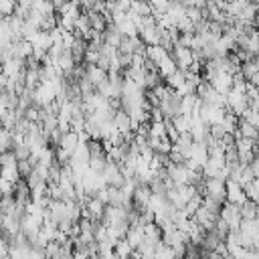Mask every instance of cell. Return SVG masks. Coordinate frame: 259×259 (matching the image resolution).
I'll return each instance as SVG.
<instances>
[{
  "instance_id": "cell-13",
  "label": "cell",
  "mask_w": 259,
  "mask_h": 259,
  "mask_svg": "<svg viewBox=\"0 0 259 259\" xmlns=\"http://www.w3.org/2000/svg\"><path fill=\"white\" fill-rule=\"evenodd\" d=\"M121 38H123V36L119 34V30H117L113 24H107V28L103 30V45L117 49V47H119V42H121Z\"/></svg>"
},
{
  "instance_id": "cell-12",
  "label": "cell",
  "mask_w": 259,
  "mask_h": 259,
  "mask_svg": "<svg viewBox=\"0 0 259 259\" xmlns=\"http://www.w3.org/2000/svg\"><path fill=\"white\" fill-rule=\"evenodd\" d=\"M235 136H241V138H247V140H253V142L259 140L257 127L251 125V123L245 121V119H239V125H237V134H235ZM235 136H233V138H235Z\"/></svg>"
},
{
  "instance_id": "cell-14",
  "label": "cell",
  "mask_w": 259,
  "mask_h": 259,
  "mask_svg": "<svg viewBox=\"0 0 259 259\" xmlns=\"http://www.w3.org/2000/svg\"><path fill=\"white\" fill-rule=\"evenodd\" d=\"M77 146H79V136H77L75 132H67V134H63V136H61V142H59V148H63L65 152H69V154H73Z\"/></svg>"
},
{
  "instance_id": "cell-19",
  "label": "cell",
  "mask_w": 259,
  "mask_h": 259,
  "mask_svg": "<svg viewBox=\"0 0 259 259\" xmlns=\"http://www.w3.org/2000/svg\"><path fill=\"white\" fill-rule=\"evenodd\" d=\"M239 212H241V219H243V221L257 219V202H253V200H245V202L239 206Z\"/></svg>"
},
{
  "instance_id": "cell-4",
  "label": "cell",
  "mask_w": 259,
  "mask_h": 259,
  "mask_svg": "<svg viewBox=\"0 0 259 259\" xmlns=\"http://www.w3.org/2000/svg\"><path fill=\"white\" fill-rule=\"evenodd\" d=\"M225 113H227V109L217 107V105H204V103H202V107H200V119H202V123H206L208 127H210V125H219V123L223 121Z\"/></svg>"
},
{
  "instance_id": "cell-24",
  "label": "cell",
  "mask_w": 259,
  "mask_h": 259,
  "mask_svg": "<svg viewBox=\"0 0 259 259\" xmlns=\"http://www.w3.org/2000/svg\"><path fill=\"white\" fill-rule=\"evenodd\" d=\"M130 10L138 16H152V8H150V2H132L130 4Z\"/></svg>"
},
{
  "instance_id": "cell-20",
  "label": "cell",
  "mask_w": 259,
  "mask_h": 259,
  "mask_svg": "<svg viewBox=\"0 0 259 259\" xmlns=\"http://www.w3.org/2000/svg\"><path fill=\"white\" fill-rule=\"evenodd\" d=\"M32 12H36L40 16H51V14H55V8H53V2L32 0Z\"/></svg>"
},
{
  "instance_id": "cell-28",
  "label": "cell",
  "mask_w": 259,
  "mask_h": 259,
  "mask_svg": "<svg viewBox=\"0 0 259 259\" xmlns=\"http://www.w3.org/2000/svg\"><path fill=\"white\" fill-rule=\"evenodd\" d=\"M249 166H251V170H253V176H255V178H259V158H255Z\"/></svg>"
},
{
  "instance_id": "cell-7",
  "label": "cell",
  "mask_w": 259,
  "mask_h": 259,
  "mask_svg": "<svg viewBox=\"0 0 259 259\" xmlns=\"http://www.w3.org/2000/svg\"><path fill=\"white\" fill-rule=\"evenodd\" d=\"M156 69H158V75H160V79H168L172 73H176L178 71V67H176V63H174V59H172V55L168 53L158 65H156Z\"/></svg>"
},
{
  "instance_id": "cell-5",
  "label": "cell",
  "mask_w": 259,
  "mask_h": 259,
  "mask_svg": "<svg viewBox=\"0 0 259 259\" xmlns=\"http://www.w3.org/2000/svg\"><path fill=\"white\" fill-rule=\"evenodd\" d=\"M210 87L219 93V95H227L233 89V75L231 73H217L210 81Z\"/></svg>"
},
{
  "instance_id": "cell-10",
  "label": "cell",
  "mask_w": 259,
  "mask_h": 259,
  "mask_svg": "<svg viewBox=\"0 0 259 259\" xmlns=\"http://www.w3.org/2000/svg\"><path fill=\"white\" fill-rule=\"evenodd\" d=\"M30 45H32V49H36V51H45V53H49V49L53 47V40H51V34H49V32L38 30V32L32 36Z\"/></svg>"
},
{
  "instance_id": "cell-3",
  "label": "cell",
  "mask_w": 259,
  "mask_h": 259,
  "mask_svg": "<svg viewBox=\"0 0 259 259\" xmlns=\"http://www.w3.org/2000/svg\"><path fill=\"white\" fill-rule=\"evenodd\" d=\"M245 200H247V196H245L243 186L237 184V182H233V180H227L225 182V202L235 204V206H241Z\"/></svg>"
},
{
  "instance_id": "cell-21",
  "label": "cell",
  "mask_w": 259,
  "mask_h": 259,
  "mask_svg": "<svg viewBox=\"0 0 259 259\" xmlns=\"http://www.w3.org/2000/svg\"><path fill=\"white\" fill-rule=\"evenodd\" d=\"M184 81H186V75H184V71H180V69H178V71H176V73H172L168 79H164V85H166V87H170L172 91H176Z\"/></svg>"
},
{
  "instance_id": "cell-27",
  "label": "cell",
  "mask_w": 259,
  "mask_h": 259,
  "mask_svg": "<svg viewBox=\"0 0 259 259\" xmlns=\"http://www.w3.org/2000/svg\"><path fill=\"white\" fill-rule=\"evenodd\" d=\"M75 40H77V36L73 34V32H63V49L65 51H71L73 49V45H75Z\"/></svg>"
},
{
  "instance_id": "cell-15",
  "label": "cell",
  "mask_w": 259,
  "mask_h": 259,
  "mask_svg": "<svg viewBox=\"0 0 259 259\" xmlns=\"http://www.w3.org/2000/svg\"><path fill=\"white\" fill-rule=\"evenodd\" d=\"M174 130L178 132V136H184V134H190V125H192V117L190 115H176L174 119H170Z\"/></svg>"
},
{
  "instance_id": "cell-22",
  "label": "cell",
  "mask_w": 259,
  "mask_h": 259,
  "mask_svg": "<svg viewBox=\"0 0 259 259\" xmlns=\"http://www.w3.org/2000/svg\"><path fill=\"white\" fill-rule=\"evenodd\" d=\"M148 138H166V123L164 121H150L148 123Z\"/></svg>"
},
{
  "instance_id": "cell-1",
  "label": "cell",
  "mask_w": 259,
  "mask_h": 259,
  "mask_svg": "<svg viewBox=\"0 0 259 259\" xmlns=\"http://www.w3.org/2000/svg\"><path fill=\"white\" fill-rule=\"evenodd\" d=\"M219 219L227 223L229 231H239V225H241V212H239V206L235 204H229V202H223L221 210H219Z\"/></svg>"
},
{
  "instance_id": "cell-29",
  "label": "cell",
  "mask_w": 259,
  "mask_h": 259,
  "mask_svg": "<svg viewBox=\"0 0 259 259\" xmlns=\"http://www.w3.org/2000/svg\"><path fill=\"white\" fill-rule=\"evenodd\" d=\"M253 186H255V188H257V192H259V178H255V180H253Z\"/></svg>"
},
{
  "instance_id": "cell-11",
  "label": "cell",
  "mask_w": 259,
  "mask_h": 259,
  "mask_svg": "<svg viewBox=\"0 0 259 259\" xmlns=\"http://www.w3.org/2000/svg\"><path fill=\"white\" fill-rule=\"evenodd\" d=\"M198 97L196 93L194 95H186V97H180V103H178V115H192L194 107L198 105Z\"/></svg>"
},
{
  "instance_id": "cell-16",
  "label": "cell",
  "mask_w": 259,
  "mask_h": 259,
  "mask_svg": "<svg viewBox=\"0 0 259 259\" xmlns=\"http://www.w3.org/2000/svg\"><path fill=\"white\" fill-rule=\"evenodd\" d=\"M0 178L8 180L12 184H16L18 180H22L20 178V172H18V162L16 164H8V166H0Z\"/></svg>"
},
{
  "instance_id": "cell-26",
  "label": "cell",
  "mask_w": 259,
  "mask_h": 259,
  "mask_svg": "<svg viewBox=\"0 0 259 259\" xmlns=\"http://www.w3.org/2000/svg\"><path fill=\"white\" fill-rule=\"evenodd\" d=\"M14 186H16V184H12V182L0 178V194H2V196H14Z\"/></svg>"
},
{
  "instance_id": "cell-18",
  "label": "cell",
  "mask_w": 259,
  "mask_h": 259,
  "mask_svg": "<svg viewBox=\"0 0 259 259\" xmlns=\"http://www.w3.org/2000/svg\"><path fill=\"white\" fill-rule=\"evenodd\" d=\"M132 253H134V249L130 247V243H127L125 239H119V241L113 245V255H115L117 259H132Z\"/></svg>"
},
{
  "instance_id": "cell-17",
  "label": "cell",
  "mask_w": 259,
  "mask_h": 259,
  "mask_svg": "<svg viewBox=\"0 0 259 259\" xmlns=\"http://www.w3.org/2000/svg\"><path fill=\"white\" fill-rule=\"evenodd\" d=\"M146 59L150 61V63H154V65H158L166 55H168V51L166 49H162L160 45H154V47H146Z\"/></svg>"
},
{
  "instance_id": "cell-9",
  "label": "cell",
  "mask_w": 259,
  "mask_h": 259,
  "mask_svg": "<svg viewBox=\"0 0 259 259\" xmlns=\"http://www.w3.org/2000/svg\"><path fill=\"white\" fill-rule=\"evenodd\" d=\"M123 239H125V241L130 243V247L136 251V249H138V247L144 243V227H140V225H134V227H130Z\"/></svg>"
},
{
  "instance_id": "cell-8",
  "label": "cell",
  "mask_w": 259,
  "mask_h": 259,
  "mask_svg": "<svg viewBox=\"0 0 259 259\" xmlns=\"http://www.w3.org/2000/svg\"><path fill=\"white\" fill-rule=\"evenodd\" d=\"M113 125L117 127V132H119L121 136H125V134H130V132H132L130 115H127L123 109H117V111L113 113Z\"/></svg>"
},
{
  "instance_id": "cell-23",
  "label": "cell",
  "mask_w": 259,
  "mask_h": 259,
  "mask_svg": "<svg viewBox=\"0 0 259 259\" xmlns=\"http://www.w3.org/2000/svg\"><path fill=\"white\" fill-rule=\"evenodd\" d=\"M2 152H12V132L0 127V154Z\"/></svg>"
},
{
  "instance_id": "cell-6",
  "label": "cell",
  "mask_w": 259,
  "mask_h": 259,
  "mask_svg": "<svg viewBox=\"0 0 259 259\" xmlns=\"http://www.w3.org/2000/svg\"><path fill=\"white\" fill-rule=\"evenodd\" d=\"M83 77L97 89L103 81H107V71L101 69V67H97V65H85V75Z\"/></svg>"
},
{
  "instance_id": "cell-2",
  "label": "cell",
  "mask_w": 259,
  "mask_h": 259,
  "mask_svg": "<svg viewBox=\"0 0 259 259\" xmlns=\"http://www.w3.org/2000/svg\"><path fill=\"white\" fill-rule=\"evenodd\" d=\"M170 55H172V59H174V63H176V67H178L180 71H188V69L192 67V63H194V53H192V49L174 45L172 51H170Z\"/></svg>"
},
{
  "instance_id": "cell-25",
  "label": "cell",
  "mask_w": 259,
  "mask_h": 259,
  "mask_svg": "<svg viewBox=\"0 0 259 259\" xmlns=\"http://www.w3.org/2000/svg\"><path fill=\"white\" fill-rule=\"evenodd\" d=\"M154 257L156 259H176L174 257V251L168 247V245H164L162 241L156 245V251H154Z\"/></svg>"
}]
</instances>
